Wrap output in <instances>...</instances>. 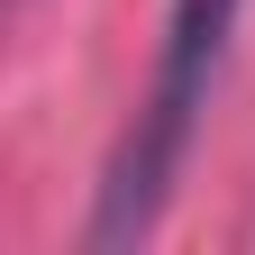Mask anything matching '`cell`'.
<instances>
[{"instance_id": "1", "label": "cell", "mask_w": 255, "mask_h": 255, "mask_svg": "<svg viewBox=\"0 0 255 255\" xmlns=\"http://www.w3.org/2000/svg\"><path fill=\"white\" fill-rule=\"evenodd\" d=\"M237 18H246V0H173V9H164L155 82H146V101H137V119H128V137H119V155H110V173H101L91 246H137L155 219H164L173 173H182L191 137H201V110H210L219 73H228Z\"/></svg>"}]
</instances>
